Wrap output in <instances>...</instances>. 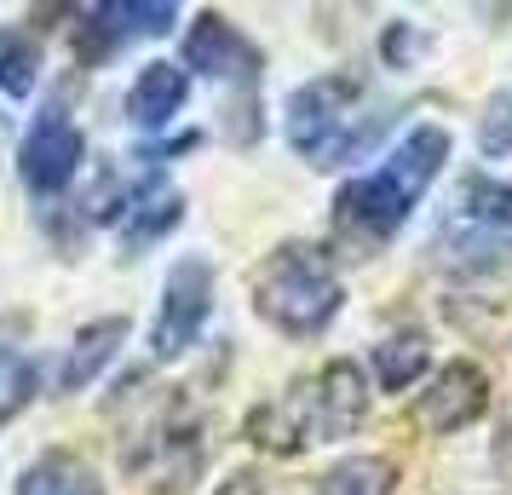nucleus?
Here are the masks:
<instances>
[{
	"instance_id": "2eb2a0df",
	"label": "nucleus",
	"mask_w": 512,
	"mask_h": 495,
	"mask_svg": "<svg viewBox=\"0 0 512 495\" xmlns=\"http://www.w3.org/2000/svg\"><path fill=\"white\" fill-rule=\"evenodd\" d=\"M426 369H432V340L420 329H397L374 346V380H380L386 392H409Z\"/></svg>"
},
{
	"instance_id": "423d86ee",
	"label": "nucleus",
	"mask_w": 512,
	"mask_h": 495,
	"mask_svg": "<svg viewBox=\"0 0 512 495\" xmlns=\"http://www.w3.org/2000/svg\"><path fill=\"white\" fill-rule=\"evenodd\" d=\"M415 202L420 196H409V190L380 167L369 179H351V185L334 196V225H340L351 242H386V236H397V225L415 213Z\"/></svg>"
},
{
	"instance_id": "7ed1b4c3",
	"label": "nucleus",
	"mask_w": 512,
	"mask_h": 495,
	"mask_svg": "<svg viewBox=\"0 0 512 495\" xmlns=\"http://www.w3.org/2000/svg\"><path fill=\"white\" fill-rule=\"evenodd\" d=\"M363 98V75H317L288 93V144L300 156H317V167H328V156L357 133L351 104Z\"/></svg>"
},
{
	"instance_id": "6e6552de",
	"label": "nucleus",
	"mask_w": 512,
	"mask_h": 495,
	"mask_svg": "<svg viewBox=\"0 0 512 495\" xmlns=\"http://www.w3.org/2000/svg\"><path fill=\"white\" fill-rule=\"evenodd\" d=\"M311 409H317V444H340L351 438L363 415H369V386H363V369L351 357H334L323 375L311 380Z\"/></svg>"
},
{
	"instance_id": "9d476101",
	"label": "nucleus",
	"mask_w": 512,
	"mask_h": 495,
	"mask_svg": "<svg viewBox=\"0 0 512 495\" xmlns=\"http://www.w3.org/2000/svg\"><path fill=\"white\" fill-rule=\"evenodd\" d=\"M248 444L259 449H277V455H294V449L317 444V409H311V380L305 386H294L288 398L277 403H259L254 415H248Z\"/></svg>"
},
{
	"instance_id": "a211bd4d",
	"label": "nucleus",
	"mask_w": 512,
	"mask_h": 495,
	"mask_svg": "<svg viewBox=\"0 0 512 495\" xmlns=\"http://www.w3.org/2000/svg\"><path fill=\"white\" fill-rule=\"evenodd\" d=\"M35 70H41V52L29 35H0V93L29 98L35 93Z\"/></svg>"
},
{
	"instance_id": "0eeeda50",
	"label": "nucleus",
	"mask_w": 512,
	"mask_h": 495,
	"mask_svg": "<svg viewBox=\"0 0 512 495\" xmlns=\"http://www.w3.org/2000/svg\"><path fill=\"white\" fill-rule=\"evenodd\" d=\"M484 409H489L484 369L466 363V357H455V363H443L438 375H432V386L415 398V421L426 426V432H461V426H472Z\"/></svg>"
},
{
	"instance_id": "f3484780",
	"label": "nucleus",
	"mask_w": 512,
	"mask_h": 495,
	"mask_svg": "<svg viewBox=\"0 0 512 495\" xmlns=\"http://www.w3.org/2000/svg\"><path fill=\"white\" fill-rule=\"evenodd\" d=\"M185 219V196L179 190H133V208L121 219V236H127V248H144V242H156L162 231H173Z\"/></svg>"
},
{
	"instance_id": "20e7f679",
	"label": "nucleus",
	"mask_w": 512,
	"mask_h": 495,
	"mask_svg": "<svg viewBox=\"0 0 512 495\" xmlns=\"http://www.w3.org/2000/svg\"><path fill=\"white\" fill-rule=\"evenodd\" d=\"M213 311V265L202 254H185V260L167 271L162 288V311H156V329H150V357L156 363H173L196 346V334Z\"/></svg>"
},
{
	"instance_id": "4be33fe9",
	"label": "nucleus",
	"mask_w": 512,
	"mask_h": 495,
	"mask_svg": "<svg viewBox=\"0 0 512 495\" xmlns=\"http://www.w3.org/2000/svg\"><path fill=\"white\" fill-rule=\"evenodd\" d=\"M219 495H265V484H259V472H231L219 484Z\"/></svg>"
},
{
	"instance_id": "dca6fc26",
	"label": "nucleus",
	"mask_w": 512,
	"mask_h": 495,
	"mask_svg": "<svg viewBox=\"0 0 512 495\" xmlns=\"http://www.w3.org/2000/svg\"><path fill=\"white\" fill-rule=\"evenodd\" d=\"M397 467L386 455H346L317 478V495H392Z\"/></svg>"
},
{
	"instance_id": "f8f14e48",
	"label": "nucleus",
	"mask_w": 512,
	"mask_h": 495,
	"mask_svg": "<svg viewBox=\"0 0 512 495\" xmlns=\"http://www.w3.org/2000/svg\"><path fill=\"white\" fill-rule=\"evenodd\" d=\"M443 162H449V133L443 127H409V139L386 156V173L409 196H426V185L443 173Z\"/></svg>"
},
{
	"instance_id": "412c9836",
	"label": "nucleus",
	"mask_w": 512,
	"mask_h": 495,
	"mask_svg": "<svg viewBox=\"0 0 512 495\" xmlns=\"http://www.w3.org/2000/svg\"><path fill=\"white\" fill-rule=\"evenodd\" d=\"M426 47H432V35L415 29V24H386V35H380V52H386L392 64H415Z\"/></svg>"
},
{
	"instance_id": "39448f33",
	"label": "nucleus",
	"mask_w": 512,
	"mask_h": 495,
	"mask_svg": "<svg viewBox=\"0 0 512 495\" xmlns=\"http://www.w3.org/2000/svg\"><path fill=\"white\" fill-rule=\"evenodd\" d=\"M81 156H87L81 127H75L58 104H47V110L35 116V127L24 133V144H18V173H24V185L35 190V196H58V190L75 179Z\"/></svg>"
},
{
	"instance_id": "ddd939ff",
	"label": "nucleus",
	"mask_w": 512,
	"mask_h": 495,
	"mask_svg": "<svg viewBox=\"0 0 512 495\" xmlns=\"http://www.w3.org/2000/svg\"><path fill=\"white\" fill-rule=\"evenodd\" d=\"M121 340H127V317H98V323H87V329L75 334L70 357H64V375H58V386H64V392L93 386V380L104 375V363L121 352Z\"/></svg>"
},
{
	"instance_id": "1a4fd4ad",
	"label": "nucleus",
	"mask_w": 512,
	"mask_h": 495,
	"mask_svg": "<svg viewBox=\"0 0 512 495\" xmlns=\"http://www.w3.org/2000/svg\"><path fill=\"white\" fill-rule=\"evenodd\" d=\"M185 70H202L213 81H254L259 52L236 35V24H225L219 12H202L185 29Z\"/></svg>"
},
{
	"instance_id": "5701e85b",
	"label": "nucleus",
	"mask_w": 512,
	"mask_h": 495,
	"mask_svg": "<svg viewBox=\"0 0 512 495\" xmlns=\"http://www.w3.org/2000/svg\"><path fill=\"white\" fill-rule=\"evenodd\" d=\"M12 363H18V357H12L6 346H0V380H6V369H12Z\"/></svg>"
},
{
	"instance_id": "6ab92c4d",
	"label": "nucleus",
	"mask_w": 512,
	"mask_h": 495,
	"mask_svg": "<svg viewBox=\"0 0 512 495\" xmlns=\"http://www.w3.org/2000/svg\"><path fill=\"white\" fill-rule=\"evenodd\" d=\"M478 144H484L489 162H512V93H495L484 110V127H478Z\"/></svg>"
},
{
	"instance_id": "9b49d317",
	"label": "nucleus",
	"mask_w": 512,
	"mask_h": 495,
	"mask_svg": "<svg viewBox=\"0 0 512 495\" xmlns=\"http://www.w3.org/2000/svg\"><path fill=\"white\" fill-rule=\"evenodd\" d=\"M185 98H190V81L179 64H144L139 81H133V93H127V116L156 133V127H167V121L185 110Z\"/></svg>"
},
{
	"instance_id": "aec40b11",
	"label": "nucleus",
	"mask_w": 512,
	"mask_h": 495,
	"mask_svg": "<svg viewBox=\"0 0 512 495\" xmlns=\"http://www.w3.org/2000/svg\"><path fill=\"white\" fill-rule=\"evenodd\" d=\"M35 386H41V369H35L29 357H18V363L6 369V380H0V426L12 421L18 409H29V398H35Z\"/></svg>"
},
{
	"instance_id": "4468645a",
	"label": "nucleus",
	"mask_w": 512,
	"mask_h": 495,
	"mask_svg": "<svg viewBox=\"0 0 512 495\" xmlns=\"http://www.w3.org/2000/svg\"><path fill=\"white\" fill-rule=\"evenodd\" d=\"M18 495H104L98 472L70 455V449H47L41 461H29L24 478H18Z\"/></svg>"
},
{
	"instance_id": "f03ea898",
	"label": "nucleus",
	"mask_w": 512,
	"mask_h": 495,
	"mask_svg": "<svg viewBox=\"0 0 512 495\" xmlns=\"http://www.w3.org/2000/svg\"><path fill=\"white\" fill-rule=\"evenodd\" d=\"M443 265H455L466 277H501L512 271V185L472 173L455 190V213L438 231Z\"/></svg>"
},
{
	"instance_id": "f257e3e1",
	"label": "nucleus",
	"mask_w": 512,
	"mask_h": 495,
	"mask_svg": "<svg viewBox=\"0 0 512 495\" xmlns=\"http://www.w3.org/2000/svg\"><path fill=\"white\" fill-rule=\"evenodd\" d=\"M346 300V288H340V271L328 260V248L317 242H282L271 260L254 271V306L259 317L271 323V329L294 334H317L334 323V311Z\"/></svg>"
}]
</instances>
